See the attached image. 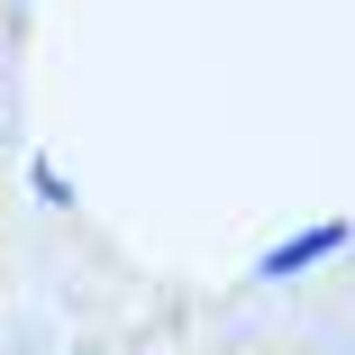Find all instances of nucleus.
I'll return each mask as SVG.
<instances>
[]
</instances>
